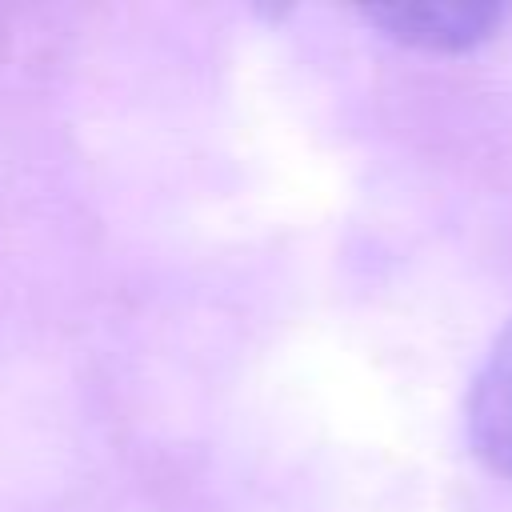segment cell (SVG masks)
Returning a JSON list of instances; mask_svg holds the SVG:
<instances>
[{"mask_svg": "<svg viewBox=\"0 0 512 512\" xmlns=\"http://www.w3.org/2000/svg\"><path fill=\"white\" fill-rule=\"evenodd\" d=\"M364 20H372L384 36L424 48V52H468L484 40H492L508 20L512 4L492 0H452V4H372L364 8Z\"/></svg>", "mask_w": 512, "mask_h": 512, "instance_id": "6da1fadb", "label": "cell"}, {"mask_svg": "<svg viewBox=\"0 0 512 512\" xmlns=\"http://www.w3.org/2000/svg\"><path fill=\"white\" fill-rule=\"evenodd\" d=\"M464 424H468L472 452L488 468L512 476V316L496 332L492 348L484 352L472 376Z\"/></svg>", "mask_w": 512, "mask_h": 512, "instance_id": "7a4b0ae2", "label": "cell"}]
</instances>
